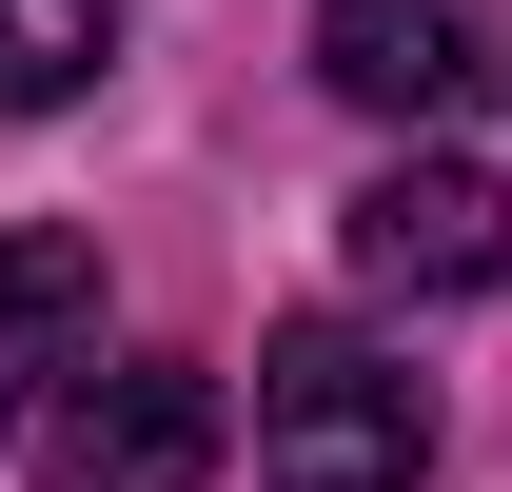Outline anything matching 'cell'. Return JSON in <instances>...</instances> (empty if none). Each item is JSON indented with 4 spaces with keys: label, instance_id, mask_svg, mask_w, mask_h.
<instances>
[{
    "label": "cell",
    "instance_id": "3957f363",
    "mask_svg": "<svg viewBox=\"0 0 512 492\" xmlns=\"http://www.w3.org/2000/svg\"><path fill=\"white\" fill-rule=\"evenodd\" d=\"M335 237H355V276H375V296H493V276H512V197L473 178V158H394Z\"/></svg>",
    "mask_w": 512,
    "mask_h": 492
},
{
    "label": "cell",
    "instance_id": "6da1fadb",
    "mask_svg": "<svg viewBox=\"0 0 512 492\" xmlns=\"http://www.w3.org/2000/svg\"><path fill=\"white\" fill-rule=\"evenodd\" d=\"M256 473L276 492H414L434 473V394L375 335H276L256 355Z\"/></svg>",
    "mask_w": 512,
    "mask_h": 492
},
{
    "label": "cell",
    "instance_id": "8992f818",
    "mask_svg": "<svg viewBox=\"0 0 512 492\" xmlns=\"http://www.w3.org/2000/svg\"><path fill=\"white\" fill-rule=\"evenodd\" d=\"M119 60V0H0V119H60Z\"/></svg>",
    "mask_w": 512,
    "mask_h": 492
},
{
    "label": "cell",
    "instance_id": "277c9868",
    "mask_svg": "<svg viewBox=\"0 0 512 492\" xmlns=\"http://www.w3.org/2000/svg\"><path fill=\"white\" fill-rule=\"evenodd\" d=\"M316 79L355 99V119H453L493 60H473L453 0H316Z\"/></svg>",
    "mask_w": 512,
    "mask_h": 492
},
{
    "label": "cell",
    "instance_id": "5b68a950",
    "mask_svg": "<svg viewBox=\"0 0 512 492\" xmlns=\"http://www.w3.org/2000/svg\"><path fill=\"white\" fill-rule=\"evenodd\" d=\"M79 355H99V256L79 237H0V453H20V414H40Z\"/></svg>",
    "mask_w": 512,
    "mask_h": 492
},
{
    "label": "cell",
    "instance_id": "7a4b0ae2",
    "mask_svg": "<svg viewBox=\"0 0 512 492\" xmlns=\"http://www.w3.org/2000/svg\"><path fill=\"white\" fill-rule=\"evenodd\" d=\"M217 374H178V355H119V374H79L60 394V433H40V492H197L217 473Z\"/></svg>",
    "mask_w": 512,
    "mask_h": 492
}]
</instances>
